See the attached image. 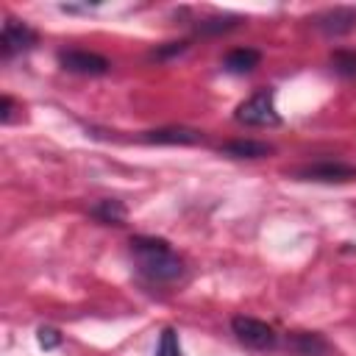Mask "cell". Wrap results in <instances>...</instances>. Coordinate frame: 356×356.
Listing matches in <instances>:
<instances>
[{
  "label": "cell",
  "instance_id": "obj_6",
  "mask_svg": "<svg viewBox=\"0 0 356 356\" xmlns=\"http://www.w3.org/2000/svg\"><path fill=\"white\" fill-rule=\"evenodd\" d=\"M295 175L303 178V181L334 184V181H350V178H356V167L342 164V161H314V164H306V167L295 170Z\"/></svg>",
  "mask_w": 356,
  "mask_h": 356
},
{
  "label": "cell",
  "instance_id": "obj_16",
  "mask_svg": "<svg viewBox=\"0 0 356 356\" xmlns=\"http://www.w3.org/2000/svg\"><path fill=\"white\" fill-rule=\"evenodd\" d=\"M58 342H61V337H58V331H56V328H39V345H42L44 350L56 348Z\"/></svg>",
  "mask_w": 356,
  "mask_h": 356
},
{
  "label": "cell",
  "instance_id": "obj_1",
  "mask_svg": "<svg viewBox=\"0 0 356 356\" xmlns=\"http://www.w3.org/2000/svg\"><path fill=\"white\" fill-rule=\"evenodd\" d=\"M131 256L142 275L150 281H175L184 273V259L170 248V242L156 236H134Z\"/></svg>",
  "mask_w": 356,
  "mask_h": 356
},
{
  "label": "cell",
  "instance_id": "obj_8",
  "mask_svg": "<svg viewBox=\"0 0 356 356\" xmlns=\"http://www.w3.org/2000/svg\"><path fill=\"white\" fill-rule=\"evenodd\" d=\"M259 61H261V53L259 50H253V47H234V50L225 53L222 70L231 72V75H245V72L256 70Z\"/></svg>",
  "mask_w": 356,
  "mask_h": 356
},
{
  "label": "cell",
  "instance_id": "obj_13",
  "mask_svg": "<svg viewBox=\"0 0 356 356\" xmlns=\"http://www.w3.org/2000/svg\"><path fill=\"white\" fill-rule=\"evenodd\" d=\"M156 356H181V342H178L175 328H164V331H161Z\"/></svg>",
  "mask_w": 356,
  "mask_h": 356
},
{
  "label": "cell",
  "instance_id": "obj_14",
  "mask_svg": "<svg viewBox=\"0 0 356 356\" xmlns=\"http://www.w3.org/2000/svg\"><path fill=\"white\" fill-rule=\"evenodd\" d=\"M331 64H334V70L342 72V75H356V53H353V50H334Z\"/></svg>",
  "mask_w": 356,
  "mask_h": 356
},
{
  "label": "cell",
  "instance_id": "obj_10",
  "mask_svg": "<svg viewBox=\"0 0 356 356\" xmlns=\"http://www.w3.org/2000/svg\"><path fill=\"white\" fill-rule=\"evenodd\" d=\"M356 22V11L350 8H334V11H325L320 19H317V28L328 36H339V33H348Z\"/></svg>",
  "mask_w": 356,
  "mask_h": 356
},
{
  "label": "cell",
  "instance_id": "obj_3",
  "mask_svg": "<svg viewBox=\"0 0 356 356\" xmlns=\"http://www.w3.org/2000/svg\"><path fill=\"white\" fill-rule=\"evenodd\" d=\"M231 331L236 334V339L242 345L256 348V350H270L278 342L273 325H267L264 320H256V317H245V314H239V317L231 320Z\"/></svg>",
  "mask_w": 356,
  "mask_h": 356
},
{
  "label": "cell",
  "instance_id": "obj_18",
  "mask_svg": "<svg viewBox=\"0 0 356 356\" xmlns=\"http://www.w3.org/2000/svg\"><path fill=\"white\" fill-rule=\"evenodd\" d=\"M0 120H3V122L11 120V97H8V95H3V100H0Z\"/></svg>",
  "mask_w": 356,
  "mask_h": 356
},
{
  "label": "cell",
  "instance_id": "obj_2",
  "mask_svg": "<svg viewBox=\"0 0 356 356\" xmlns=\"http://www.w3.org/2000/svg\"><path fill=\"white\" fill-rule=\"evenodd\" d=\"M239 122L245 125H253V128H270V125H278L281 117H278V108H275V92L273 89H259L253 92L248 100H242L236 106V114H234Z\"/></svg>",
  "mask_w": 356,
  "mask_h": 356
},
{
  "label": "cell",
  "instance_id": "obj_9",
  "mask_svg": "<svg viewBox=\"0 0 356 356\" xmlns=\"http://www.w3.org/2000/svg\"><path fill=\"white\" fill-rule=\"evenodd\" d=\"M220 153L231 159H264L273 153V145L259 142V139H234V142H225Z\"/></svg>",
  "mask_w": 356,
  "mask_h": 356
},
{
  "label": "cell",
  "instance_id": "obj_15",
  "mask_svg": "<svg viewBox=\"0 0 356 356\" xmlns=\"http://www.w3.org/2000/svg\"><path fill=\"white\" fill-rule=\"evenodd\" d=\"M234 25H236V17H211V19L200 22L197 31H203V33H220V31H231Z\"/></svg>",
  "mask_w": 356,
  "mask_h": 356
},
{
  "label": "cell",
  "instance_id": "obj_17",
  "mask_svg": "<svg viewBox=\"0 0 356 356\" xmlns=\"http://www.w3.org/2000/svg\"><path fill=\"white\" fill-rule=\"evenodd\" d=\"M181 50H186V42H170L167 47L153 50V56H156V58H167V56H175V53H181Z\"/></svg>",
  "mask_w": 356,
  "mask_h": 356
},
{
  "label": "cell",
  "instance_id": "obj_4",
  "mask_svg": "<svg viewBox=\"0 0 356 356\" xmlns=\"http://www.w3.org/2000/svg\"><path fill=\"white\" fill-rule=\"evenodd\" d=\"M58 64L67 72H78V75H106L111 67L106 56L92 53V50H61Z\"/></svg>",
  "mask_w": 356,
  "mask_h": 356
},
{
  "label": "cell",
  "instance_id": "obj_7",
  "mask_svg": "<svg viewBox=\"0 0 356 356\" xmlns=\"http://www.w3.org/2000/svg\"><path fill=\"white\" fill-rule=\"evenodd\" d=\"M145 142H153V145H197L203 139L200 131L195 128H156V131H147L142 136Z\"/></svg>",
  "mask_w": 356,
  "mask_h": 356
},
{
  "label": "cell",
  "instance_id": "obj_11",
  "mask_svg": "<svg viewBox=\"0 0 356 356\" xmlns=\"http://www.w3.org/2000/svg\"><path fill=\"white\" fill-rule=\"evenodd\" d=\"M289 345L295 348L298 356H325V353H328V342H325L320 334H306V331H300V334H295V337L289 339Z\"/></svg>",
  "mask_w": 356,
  "mask_h": 356
},
{
  "label": "cell",
  "instance_id": "obj_5",
  "mask_svg": "<svg viewBox=\"0 0 356 356\" xmlns=\"http://www.w3.org/2000/svg\"><path fill=\"white\" fill-rule=\"evenodd\" d=\"M36 44V31L19 19H6L3 22V33H0V50L3 56H14V53H22L28 47Z\"/></svg>",
  "mask_w": 356,
  "mask_h": 356
},
{
  "label": "cell",
  "instance_id": "obj_12",
  "mask_svg": "<svg viewBox=\"0 0 356 356\" xmlns=\"http://www.w3.org/2000/svg\"><path fill=\"white\" fill-rule=\"evenodd\" d=\"M92 214H95L100 222H108V225H122V222H125V217H128L125 206H122L120 200H114V197L97 200V203L92 206Z\"/></svg>",
  "mask_w": 356,
  "mask_h": 356
}]
</instances>
